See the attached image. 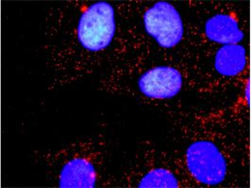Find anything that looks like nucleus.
<instances>
[{
    "instance_id": "nucleus-4",
    "label": "nucleus",
    "mask_w": 251,
    "mask_h": 188,
    "mask_svg": "<svg viewBox=\"0 0 251 188\" xmlns=\"http://www.w3.org/2000/svg\"><path fill=\"white\" fill-rule=\"evenodd\" d=\"M146 29L161 46L170 48L181 40L183 33L179 14L171 4L166 2L155 3L145 13Z\"/></svg>"
},
{
    "instance_id": "nucleus-1",
    "label": "nucleus",
    "mask_w": 251,
    "mask_h": 188,
    "mask_svg": "<svg viewBox=\"0 0 251 188\" xmlns=\"http://www.w3.org/2000/svg\"><path fill=\"white\" fill-rule=\"evenodd\" d=\"M66 164L65 186L94 188L102 180L101 170L104 163L103 145L92 139L82 140L71 146Z\"/></svg>"
},
{
    "instance_id": "nucleus-2",
    "label": "nucleus",
    "mask_w": 251,
    "mask_h": 188,
    "mask_svg": "<svg viewBox=\"0 0 251 188\" xmlns=\"http://www.w3.org/2000/svg\"><path fill=\"white\" fill-rule=\"evenodd\" d=\"M184 158L188 172L199 183L216 184L226 176V160L218 147L211 142L199 140L193 143L187 149Z\"/></svg>"
},
{
    "instance_id": "nucleus-3",
    "label": "nucleus",
    "mask_w": 251,
    "mask_h": 188,
    "mask_svg": "<svg viewBox=\"0 0 251 188\" xmlns=\"http://www.w3.org/2000/svg\"><path fill=\"white\" fill-rule=\"evenodd\" d=\"M115 30L113 8L107 3L100 2L92 5L83 14L78 24V36L84 47L96 51L109 45Z\"/></svg>"
},
{
    "instance_id": "nucleus-6",
    "label": "nucleus",
    "mask_w": 251,
    "mask_h": 188,
    "mask_svg": "<svg viewBox=\"0 0 251 188\" xmlns=\"http://www.w3.org/2000/svg\"><path fill=\"white\" fill-rule=\"evenodd\" d=\"M247 63L246 52L243 47L236 44H228L221 48L215 59L217 72L225 77H240Z\"/></svg>"
},
{
    "instance_id": "nucleus-7",
    "label": "nucleus",
    "mask_w": 251,
    "mask_h": 188,
    "mask_svg": "<svg viewBox=\"0 0 251 188\" xmlns=\"http://www.w3.org/2000/svg\"><path fill=\"white\" fill-rule=\"evenodd\" d=\"M205 31L210 39L221 43L236 44L243 37L237 22L228 15H218L210 19Z\"/></svg>"
},
{
    "instance_id": "nucleus-5",
    "label": "nucleus",
    "mask_w": 251,
    "mask_h": 188,
    "mask_svg": "<svg viewBox=\"0 0 251 188\" xmlns=\"http://www.w3.org/2000/svg\"><path fill=\"white\" fill-rule=\"evenodd\" d=\"M183 79L180 72L171 67L160 66L150 69L139 80L140 89L147 96L165 99L174 96L181 89Z\"/></svg>"
},
{
    "instance_id": "nucleus-8",
    "label": "nucleus",
    "mask_w": 251,
    "mask_h": 188,
    "mask_svg": "<svg viewBox=\"0 0 251 188\" xmlns=\"http://www.w3.org/2000/svg\"><path fill=\"white\" fill-rule=\"evenodd\" d=\"M179 182L169 170L156 168L147 173L138 184L140 188H177Z\"/></svg>"
}]
</instances>
